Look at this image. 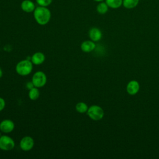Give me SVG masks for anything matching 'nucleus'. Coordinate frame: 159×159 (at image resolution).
Returning <instances> with one entry per match:
<instances>
[{
    "instance_id": "nucleus-12",
    "label": "nucleus",
    "mask_w": 159,
    "mask_h": 159,
    "mask_svg": "<svg viewBox=\"0 0 159 159\" xmlns=\"http://www.w3.org/2000/svg\"><path fill=\"white\" fill-rule=\"evenodd\" d=\"M45 60V55L40 52H37L34 53L31 57V61L34 65H39L42 64Z\"/></svg>"
},
{
    "instance_id": "nucleus-2",
    "label": "nucleus",
    "mask_w": 159,
    "mask_h": 159,
    "mask_svg": "<svg viewBox=\"0 0 159 159\" xmlns=\"http://www.w3.org/2000/svg\"><path fill=\"white\" fill-rule=\"evenodd\" d=\"M33 63L31 60H23L20 61L16 66L17 73L20 76H27L29 75L33 69Z\"/></svg>"
},
{
    "instance_id": "nucleus-17",
    "label": "nucleus",
    "mask_w": 159,
    "mask_h": 159,
    "mask_svg": "<svg viewBox=\"0 0 159 159\" xmlns=\"http://www.w3.org/2000/svg\"><path fill=\"white\" fill-rule=\"evenodd\" d=\"M75 109L78 112L83 114V113L87 112V111L88 109V106L85 102H80L76 104Z\"/></svg>"
},
{
    "instance_id": "nucleus-11",
    "label": "nucleus",
    "mask_w": 159,
    "mask_h": 159,
    "mask_svg": "<svg viewBox=\"0 0 159 159\" xmlns=\"http://www.w3.org/2000/svg\"><path fill=\"white\" fill-rule=\"evenodd\" d=\"M80 47L83 52L85 53H89L94 50L96 48V44L94 42L91 40H88L83 42Z\"/></svg>"
},
{
    "instance_id": "nucleus-1",
    "label": "nucleus",
    "mask_w": 159,
    "mask_h": 159,
    "mask_svg": "<svg viewBox=\"0 0 159 159\" xmlns=\"http://www.w3.org/2000/svg\"><path fill=\"white\" fill-rule=\"evenodd\" d=\"M33 13L36 22L41 25L47 24L51 19V12L47 7L39 6L35 7Z\"/></svg>"
},
{
    "instance_id": "nucleus-19",
    "label": "nucleus",
    "mask_w": 159,
    "mask_h": 159,
    "mask_svg": "<svg viewBox=\"0 0 159 159\" xmlns=\"http://www.w3.org/2000/svg\"><path fill=\"white\" fill-rule=\"evenodd\" d=\"M6 106V102L2 98L0 97V112L2 111Z\"/></svg>"
},
{
    "instance_id": "nucleus-23",
    "label": "nucleus",
    "mask_w": 159,
    "mask_h": 159,
    "mask_svg": "<svg viewBox=\"0 0 159 159\" xmlns=\"http://www.w3.org/2000/svg\"><path fill=\"white\" fill-rule=\"evenodd\" d=\"M1 131L0 130V137H1Z\"/></svg>"
},
{
    "instance_id": "nucleus-24",
    "label": "nucleus",
    "mask_w": 159,
    "mask_h": 159,
    "mask_svg": "<svg viewBox=\"0 0 159 159\" xmlns=\"http://www.w3.org/2000/svg\"><path fill=\"white\" fill-rule=\"evenodd\" d=\"M32 1H33V0H32Z\"/></svg>"
},
{
    "instance_id": "nucleus-22",
    "label": "nucleus",
    "mask_w": 159,
    "mask_h": 159,
    "mask_svg": "<svg viewBox=\"0 0 159 159\" xmlns=\"http://www.w3.org/2000/svg\"><path fill=\"white\" fill-rule=\"evenodd\" d=\"M93 1H96V2H100L104 1V0H93Z\"/></svg>"
},
{
    "instance_id": "nucleus-18",
    "label": "nucleus",
    "mask_w": 159,
    "mask_h": 159,
    "mask_svg": "<svg viewBox=\"0 0 159 159\" xmlns=\"http://www.w3.org/2000/svg\"><path fill=\"white\" fill-rule=\"evenodd\" d=\"M36 2L38 4L39 6L48 7L50 5L53 1V0H35Z\"/></svg>"
},
{
    "instance_id": "nucleus-15",
    "label": "nucleus",
    "mask_w": 159,
    "mask_h": 159,
    "mask_svg": "<svg viewBox=\"0 0 159 159\" xmlns=\"http://www.w3.org/2000/svg\"><path fill=\"white\" fill-rule=\"evenodd\" d=\"M109 8L116 9L122 6L123 0H104Z\"/></svg>"
},
{
    "instance_id": "nucleus-6",
    "label": "nucleus",
    "mask_w": 159,
    "mask_h": 159,
    "mask_svg": "<svg viewBox=\"0 0 159 159\" xmlns=\"http://www.w3.org/2000/svg\"><path fill=\"white\" fill-rule=\"evenodd\" d=\"M22 150L27 152L32 149L34 145V140L30 136H25L21 139L19 143Z\"/></svg>"
},
{
    "instance_id": "nucleus-9",
    "label": "nucleus",
    "mask_w": 159,
    "mask_h": 159,
    "mask_svg": "<svg viewBox=\"0 0 159 159\" xmlns=\"http://www.w3.org/2000/svg\"><path fill=\"white\" fill-rule=\"evenodd\" d=\"M102 34L101 30L98 27H92L89 30V37L90 40L96 42L100 40L102 38Z\"/></svg>"
},
{
    "instance_id": "nucleus-16",
    "label": "nucleus",
    "mask_w": 159,
    "mask_h": 159,
    "mask_svg": "<svg viewBox=\"0 0 159 159\" xmlns=\"http://www.w3.org/2000/svg\"><path fill=\"white\" fill-rule=\"evenodd\" d=\"M28 96L30 100L35 101L40 96V91L39 90V88L34 86L31 89H30L29 90Z\"/></svg>"
},
{
    "instance_id": "nucleus-14",
    "label": "nucleus",
    "mask_w": 159,
    "mask_h": 159,
    "mask_svg": "<svg viewBox=\"0 0 159 159\" xmlns=\"http://www.w3.org/2000/svg\"><path fill=\"white\" fill-rule=\"evenodd\" d=\"M109 8V6L106 3V2L104 1L102 2H98V4L96 6V11L98 14L102 15V14H105L106 13H107Z\"/></svg>"
},
{
    "instance_id": "nucleus-4",
    "label": "nucleus",
    "mask_w": 159,
    "mask_h": 159,
    "mask_svg": "<svg viewBox=\"0 0 159 159\" xmlns=\"http://www.w3.org/2000/svg\"><path fill=\"white\" fill-rule=\"evenodd\" d=\"M47 78L45 73L42 71L35 72L32 78V82L35 87L38 88L44 86L47 83Z\"/></svg>"
},
{
    "instance_id": "nucleus-7",
    "label": "nucleus",
    "mask_w": 159,
    "mask_h": 159,
    "mask_svg": "<svg viewBox=\"0 0 159 159\" xmlns=\"http://www.w3.org/2000/svg\"><path fill=\"white\" fill-rule=\"evenodd\" d=\"M14 127L15 124L11 119H4L0 122V130L4 134H8L12 132Z\"/></svg>"
},
{
    "instance_id": "nucleus-8",
    "label": "nucleus",
    "mask_w": 159,
    "mask_h": 159,
    "mask_svg": "<svg viewBox=\"0 0 159 159\" xmlns=\"http://www.w3.org/2000/svg\"><path fill=\"white\" fill-rule=\"evenodd\" d=\"M140 89L139 83L136 80L130 81L126 86V91L127 93L131 96L136 94Z\"/></svg>"
},
{
    "instance_id": "nucleus-3",
    "label": "nucleus",
    "mask_w": 159,
    "mask_h": 159,
    "mask_svg": "<svg viewBox=\"0 0 159 159\" xmlns=\"http://www.w3.org/2000/svg\"><path fill=\"white\" fill-rule=\"evenodd\" d=\"M87 114L91 119L98 121L101 120L103 118L104 112L101 106L94 104L88 107Z\"/></svg>"
},
{
    "instance_id": "nucleus-13",
    "label": "nucleus",
    "mask_w": 159,
    "mask_h": 159,
    "mask_svg": "<svg viewBox=\"0 0 159 159\" xmlns=\"http://www.w3.org/2000/svg\"><path fill=\"white\" fill-rule=\"evenodd\" d=\"M139 3V0H123L122 6L127 9H132L136 7Z\"/></svg>"
},
{
    "instance_id": "nucleus-21",
    "label": "nucleus",
    "mask_w": 159,
    "mask_h": 159,
    "mask_svg": "<svg viewBox=\"0 0 159 159\" xmlns=\"http://www.w3.org/2000/svg\"><path fill=\"white\" fill-rule=\"evenodd\" d=\"M2 76V70H1V68H0V78Z\"/></svg>"
},
{
    "instance_id": "nucleus-20",
    "label": "nucleus",
    "mask_w": 159,
    "mask_h": 159,
    "mask_svg": "<svg viewBox=\"0 0 159 159\" xmlns=\"http://www.w3.org/2000/svg\"><path fill=\"white\" fill-rule=\"evenodd\" d=\"M26 87H27V89L29 90V89H31L32 88L34 87V84H33L32 82V81H30V82H28V83L26 84Z\"/></svg>"
},
{
    "instance_id": "nucleus-10",
    "label": "nucleus",
    "mask_w": 159,
    "mask_h": 159,
    "mask_svg": "<svg viewBox=\"0 0 159 159\" xmlns=\"http://www.w3.org/2000/svg\"><path fill=\"white\" fill-rule=\"evenodd\" d=\"M21 9L27 13L33 12L35 9V5L32 0H24L20 4Z\"/></svg>"
},
{
    "instance_id": "nucleus-5",
    "label": "nucleus",
    "mask_w": 159,
    "mask_h": 159,
    "mask_svg": "<svg viewBox=\"0 0 159 159\" xmlns=\"http://www.w3.org/2000/svg\"><path fill=\"white\" fill-rule=\"evenodd\" d=\"M15 147L14 140L7 135H2L0 137V149L4 151L12 150Z\"/></svg>"
}]
</instances>
